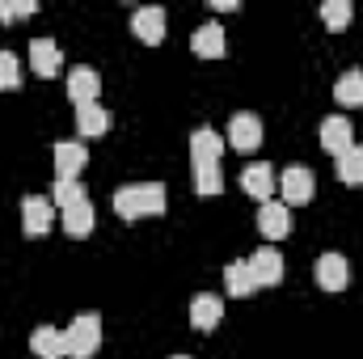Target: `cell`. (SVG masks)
<instances>
[{"label":"cell","mask_w":363,"mask_h":359,"mask_svg":"<svg viewBox=\"0 0 363 359\" xmlns=\"http://www.w3.org/2000/svg\"><path fill=\"white\" fill-rule=\"evenodd\" d=\"M114 216L123 220H144V216H161L165 211V186L161 182H131L114 190Z\"/></svg>","instance_id":"obj_1"},{"label":"cell","mask_w":363,"mask_h":359,"mask_svg":"<svg viewBox=\"0 0 363 359\" xmlns=\"http://www.w3.org/2000/svg\"><path fill=\"white\" fill-rule=\"evenodd\" d=\"M97 347H101V317L97 313H81L64 330V351H68V359H93Z\"/></svg>","instance_id":"obj_2"},{"label":"cell","mask_w":363,"mask_h":359,"mask_svg":"<svg viewBox=\"0 0 363 359\" xmlns=\"http://www.w3.org/2000/svg\"><path fill=\"white\" fill-rule=\"evenodd\" d=\"M55 224V203L47 194H26L21 199V228L26 237H47Z\"/></svg>","instance_id":"obj_3"},{"label":"cell","mask_w":363,"mask_h":359,"mask_svg":"<svg viewBox=\"0 0 363 359\" xmlns=\"http://www.w3.org/2000/svg\"><path fill=\"white\" fill-rule=\"evenodd\" d=\"M321 148L338 161V157H347L351 148H355V127H351V118H342V114H330L325 123H321Z\"/></svg>","instance_id":"obj_4"},{"label":"cell","mask_w":363,"mask_h":359,"mask_svg":"<svg viewBox=\"0 0 363 359\" xmlns=\"http://www.w3.org/2000/svg\"><path fill=\"white\" fill-rule=\"evenodd\" d=\"M258 144H262V118L250 114V110L233 114V123H228V148H237V153H254Z\"/></svg>","instance_id":"obj_5"},{"label":"cell","mask_w":363,"mask_h":359,"mask_svg":"<svg viewBox=\"0 0 363 359\" xmlns=\"http://www.w3.org/2000/svg\"><path fill=\"white\" fill-rule=\"evenodd\" d=\"M274 190L283 194V203L291 207V203H308L313 199V190H317V182H313V174L304 170V165H287L283 170V178L274 182Z\"/></svg>","instance_id":"obj_6"},{"label":"cell","mask_w":363,"mask_h":359,"mask_svg":"<svg viewBox=\"0 0 363 359\" xmlns=\"http://www.w3.org/2000/svg\"><path fill=\"white\" fill-rule=\"evenodd\" d=\"M313 275H317V287H325V292H342L347 283H351V263L342 258V254H321L317 258V267H313Z\"/></svg>","instance_id":"obj_7"},{"label":"cell","mask_w":363,"mask_h":359,"mask_svg":"<svg viewBox=\"0 0 363 359\" xmlns=\"http://www.w3.org/2000/svg\"><path fill=\"white\" fill-rule=\"evenodd\" d=\"M274 182H279V174H274V165H267V161H250L241 170V190L254 194V199H262V203L274 199Z\"/></svg>","instance_id":"obj_8"},{"label":"cell","mask_w":363,"mask_h":359,"mask_svg":"<svg viewBox=\"0 0 363 359\" xmlns=\"http://www.w3.org/2000/svg\"><path fill=\"white\" fill-rule=\"evenodd\" d=\"M258 233L267 237V241H283L287 233H291V207L287 203H262L258 207Z\"/></svg>","instance_id":"obj_9"},{"label":"cell","mask_w":363,"mask_h":359,"mask_svg":"<svg viewBox=\"0 0 363 359\" xmlns=\"http://www.w3.org/2000/svg\"><path fill=\"white\" fill-rule=\"evenodd\" d=\"M224 136H216L211 127H199L194 136H190V161H194V170L199 165H220V157H224Z\"/></svg>","instance_id":"obj_10"},{"label":"cell","mask_w":363,"mask_h":359,"mask_svg":"<svg viewBox=\"0 0 363 359\" xmlns=\"http://www.w3.org/2000/svg\"><path fill=\"white\" fill-rule=\"evenodd\" d=\"M85 165H89V148H85L81 140L55 144V178H81Z\"/></svg>","instance_id":"obj_11"},{"label":"cell","mask_w":363,"mask_h":359,"mask_svg":"<svg viewBox=\"0 0 363 359\" xmlns=\"http://www.w3.org/2000/svg\"><path fill=\"white\" fill-rule=\"evenodd\" d=\"M250 270H254L258 287H274V283H283V258H279V250H274V245L254 250V254H250Z\"/></svg>","instance_id":"obj_12"},{"label":"cell","mask_w":363,"mask_h":359,"mask_svg":"<svg viewBox=\"0 0 363 359\" xmlns=\"http://www.w3.org/2000/svg\"><path fill=\"white\" fill-rule=\"evenodd\" d=\"M131 30H135V38L140 43H161L165 38V9H157V4H148V9H135L131 13Z\"/></svg>","instance_id":"obj_13"},{"label":"cell","mask_w":363,"mask_h":359,"mask_svg":"<svg viewBox=\"0 0 363 359\" xmlns=\"http://www.w3.org/2000/svg\"><path fill=\"white\" fill-rule=\"evenodd\" d=\"M190 47H194V55H203V60H220V55L228 51L224 26H220V21H203V26L190 34Z\"/></svg>","instance_id":"obj_14"},{"label":"cell","mask_w":363,"mask_h":359,"mask_svg":"<svg viewBox=\"0 0 363 359\" xmlns=\"http://www.w3.org/2000/svg\"><path fill=\"white\" fill-rule=\"evenodd\" d=\"M30 68H34L38 77H55V72L64 68L60 43H55V38H34V43H30Z\"/></svg>","instance_id":"obj_15"},{"label":"cell","mask_w":363,"mask_h":359,"mask_svg":"<svg viewBox=\"0 0 363 359\" xmlns=\"http://www.w3.org/2000/svg\"><path fill=\"white\" fill-rule=\"evenodd\" d=\"M220 321H224V300L211 296V292H199L190 300V326L194 330H216Z\"/></svg>","instance_id":"obj_16"},{"label":"cell","mask_w":363,"mask_h":359,"mask_svg":"<svg viewBox=\"0 0 363 359\" xmlns=\"http://www.w3.org/2000/svg\"><path fill=\"white\" fill-rule=\"evenodd\" d=\"M97 93H101V77L93 72V68H72L68 72V97L77 101V106H93L97 101Z\"/></svg>","instance_id":"obj_17"},{"label":"cell","mask_w":363,"mask_h":359,"mask_svg":"<svg viewBox=\"0 0 363 359\" xmlns=\"http://www.w3.org/2000/svg\"><path fill=\"white\" fill-rule=\"evenodd\" d=\"M30 351H34L38 359H68V351H64V330L38 326V330L30 334Z\"/></svg>","instance_id":"obj_18"},{"label":"cell","mask_w":363,"mask_h":359,"mask_svg":"<svg viewBox=\"0 0 363 359\" xmlns=\"http://www.w3.org/2000/svg\"><path fill=\"white\" fill-rule=\"evenodd\" d=\"M224 287H228V296H254L258 292V279L250 270V258H237V263L224 267Z\"/></svg>","instance_id":"obj_19"},{"label":"cell","mask_w":363,"mask_h":359,"mask_svg":"<svg viewBox=\"0 0 363 359\" xmlns=\"http://www.w3.org/2000/svg\"><path fill=\"white\" fill-rule=\"evenodd\" d=\"M93 224H97V216H93V203L85 199V203H72V207H64V233L68 237H89Z\"/></svg>","instance_id":"obj_20"},{"label":"cell","mask_w":363,"mask_h":359,"mask_svg":"<svg viewBox=\"0 0 363 359\" xmlns=\"http://www.w3.org/2000/svg\"><path fill=\"white\" fill-rule=\"evenodd\" d=\"M106 127H110V114L93 101V106H77V131H81V144L85 140H97V136H106Z\"/></svg>","instance_id":"obj_21"},{"label":"cell","mask_w":363,"mask_h":359,"mask_svg":"<svg viewBox=\"0 0 363 359\" xmlns=\"http://www.w3.org/2000/svg\"><path fill=\"white\" fill-rule=\"evenodd\" d=\"M334 101L347 106V110L363 106V72L359 68H351V72H342V77L334 81Z\"/></svg>","instance_id":"obj_22"},{"label":"cell","mask_w":363,"mask_h":359,"mask_svg":"<svg viewBox=\"0 0 363 359\" xmlns=\"http://www.w3.org/2000/svg\"><path fill=\"white\" fill-rule=\"evenodd\" d=\"M89 194H85V186H81V178H55V186H51V203L55 207H72V203H85Z\"/></svg>","instance_id":"obj_23"},{"label":"cell","mask_w":363,"mask_h":359,"mask_svg":"<svg viewBox=\"0 0 363 359\" xmlns=\"http://www.w3.org/2000/svg\"><path fill=\"white\" fill-rule=\"evenodd\" d=\"M338 178L347 186H363V144H355L347 157H338Z\"/></svg>","instance_id":"obj_24"},{"label":"cell","mask_w":363,"mask_h":359,"mask_svg":"<svg viewBox=\"0 0 363 359\" xmlns=\"http://www.w3.org/2000/svg\"><path fill=\"white\" fill-rule=\"evenodd\" d=\"M351 17H355L351 0H325V4H321V21H325L330 30H342V26H351Z\"/></svg>","instance_id":"obj_25"},{"label":"cell","mask_w":363,"mask_h":359,"mask_svg":"<svg viewBox=\"0 0 363 359\" xmlns=\"http://www.w3.org/2000/svg\"><path fill=\"white\" fill-rule=\"evenodd\" d=\"M194 190H199V194H220V190H224L220 165H199V170H194Z\"/></svg>","instance_id":"obj_26"},{"label":"cell","mask_w":363,"mask_h":359,"mask_svg":"<svg viewBox=\"0 0 363 359\" xmlns=\"http://www.w3.org/2000/svg\"><path fill=\"white\" fill-rule=\"evenodd\" d=\"M21 85V60L13 51H0V89H17Z\"/></svg>","instance_id":"obj_27"},{"label":"cell","mask_w":363,"mask_h":359,"mask_svg":"<svg viewBox=\"0 0 363 359\" xmlns=\"http://www.w3.org/2000/svg\"><path fill=\"white\" fill-rule=\"evenodd\" d=\"M34 0H17V4H4L0 0V21H17V17H34Z\"/></svg>","instance_id":"obj_28"},{"label":"cell","mask_w":363,"mask_h":359,"mask_svg":"<svg viewBox=\"0 0 363 359\" xmlns=\"http://www.w3.org/2000/svg\"><path fill=\"white\" fill-rule=\"evenodd\" d=\"M169 359H190V355H169Z\"/></svg>","instance_id":"obj_29"}]
</instances>
